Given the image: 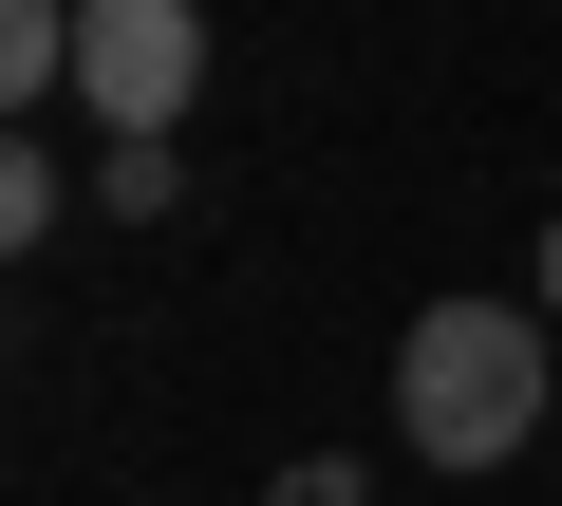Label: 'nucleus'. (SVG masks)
I'll return each instance as SVG.
<instances>
[{
  "mask_svg": "<svg viewBox=\"0 0 562 506\" xmlns=\"http://www.w3.org/2000/svg\"><path fill=\"white\" fill-rule=\"evenodd\" d=\"M543 375H562L543 301H413V338H394V450L413 469H506L543 431Z\"/></svg>",
  "mask_w": 562,
  "mask_h": 506,
  "instance_id": "obj_1",
  "label": "nucleus"
},
{
  "mask_svg": "<svg viewBox=\"0 0 562 506\" xmlns=\"http://www.w3.org/2000/svg\"><path fill=\"white\" fill-rule=\"evenodd\" d=\"M206 94V0H76V113L94 132H188Z\"/></svg>",
  "mask_w": 562,
  "mask_h": 506,
  "instance_id": "obj_2",
  "label": "nucleus"
},
{
  "mask_svg": "<svg viewBox=\"0 0 562 506\" xmlns=\"http://www.w3.org/2000/svg\"><path fill=\"white\" fill-rule=\"evenodd\" d=\"M76 94V0H0V113Z\"/></svg>",
  "mask_w": 562,
  "mask_h": 506,
  "instance_id": "obj_3",
  "label": "nucleus"
},
{
  "mask_svg": "<svg viewBox=\"0 0 562 506\" xmlns=\"http://www.w3.org/2000/svg\"><path fill=\"white\" fill-rule=\"evenodd\" d=\"M94 188H113V225H150V206L188 188V150H169V132H94Z\"/></svg>",
  "mask_w": 562,
  "mask_h": 506,
  "instance_id": "obj_4",
  "label": "nucleus"
},
{
  "mask_svg": "<svg viewBox=\"0 0 562 506\" xmlns=\"http://www.w3.org/2000/svg\"><path fill=\"white\" fill-rule=\"evenodd\" d=\"M57 206H76V169L20 132V150H0V244H57Z\"/></svg>",
  "mask_w": 562,
  "mask_h": 506,
  "instance_id": "obj_5",
  "label": "nucleus"
},
{
  "mask_svg": "<svg viewBox=\"0 0 562 506\" xmlns=\"http://www.w3.org/2000/svg\"><path fill=\"white\" fill-rule=\"evenodd\" d=\"M262 506H375V487H357V450H301V469H281Z\"/></svg>",
  "mask_w": 562,
  "mask_h": 506,
  "instance_id": "obj_6",
  "label": "nucleus"
},
{
  "mask_svg": "<svg viewBox=\"0 0 562 506\" xmlns=\"http://www.w3.org/2000/svg\"><path fill=\"white\" fill-rule=\"evenodd\" d=\"M525 301H543V319H562V225H543V263H525Z\"/></svg>",
  "mask_w": 562,
  "mask_h": 506,
  "instance_id": "obj_7",
  "label": "nucleus"
}]
</instances>
